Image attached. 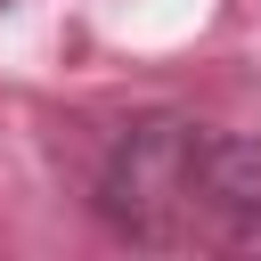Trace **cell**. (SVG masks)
<instances>
[{
    "label": "cell",
    "instance_id": "cell-1",
    "mask_svg": "<svg viewBox=\"0 0 261 261\" xmlns=\"http://www.w3.org/2000/svg\"><path fill=\"white\" fill-rule=\"evenodd\" d=\"M196 147L204 122L188 114H130L98 171H90V212L147 253H196Z\"/></svg>",
    "mask_w": 261,
    "mask_h": 261
},
{
    "label": "cell",
    "instance_id": "cell-2",
    "mask_svg": "<svg viewBox=\"0 0 261 261\" xmlns=\"http://www.w3.org/2000/svg\"><path fill=\"white\" fill-rule=\"evenodd\" d=\"M196 245L204 253H261V139H228L204 122L196 147Z\"/></svg>",
    "mask_w": 261,
    "mask_h": 261
},
{
    "label": "cell",
    "instance_id": "cell-3",
    "mask_svg": "<svg viewBox=\"0 0 261 261\" xmlns=\"http://www.w3.org/2000/svg\"><path fill=\"white\" fill-rule=\"evenodd\" d=\"M0 8H16V0H0Z\"/></svg>",
    "mask_w": 261,
    "mask_h": 261
}]
</instances>
